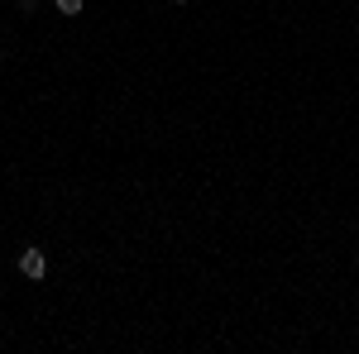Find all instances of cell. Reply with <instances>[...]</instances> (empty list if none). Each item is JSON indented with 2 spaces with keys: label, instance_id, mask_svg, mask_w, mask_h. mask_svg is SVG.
I'll use <instances>...</instances> for the list:
<instances>
[{
  "label": "cell",
  "instance_id": "cell-1",
  "mask_svg": "<svg viewBox=\"0 0 359 354\" xmlns=\"http://www.w3.org/2000/svg\"><path fill=\"white\" fill-rule=\"evenodd\" d=\"M15 273H20L25 282H48V273H53L48 249H43V245H25L20 254H15Z\"/></svg>",
  "mask_w": 359,
  "mask_h": 354
},
{
  "label": "cell",
  "instance_id": "cell-2",
  "mask_svg": "<svg viewBox=\"0 0 359 354\" xmlns=\"http://www.w3.org/2000/svg\"><path fill=\"white\" fill-rule=\"evenodd\" d=\"M53 10L62 15V20H82V15H86V0H53Z\"/></svg>",
  "mask_w": 359,
  "mask_h": 354
},
{
  "label": "cell",
  "instance_id": "cell-3",
  "mask_svg": "<svg viewBox=\"0 0 359 354\" xmlns=\"http://www.w3.org/2000/svg\"><path fill=\"white\" fill-rule=\"evenodd\" d=\"M15 10L20 15H39V0H15Z\"/></svg>",
  "mask_w": 359,
  "mask_h": 354
},
{
  "label": "cell",
  "instance_id": "cell-4",
  "mask_svg": "<svg viewBox=\"0 0 359 354\" xmlns=\"http://www.w3.org/2000/svg\"><path fill=\"white\" fill-rule=\"evenodd\" d=\"M168 5H177V10H187V5H192V0H168Z\"/></svg>",
  "mask_w": 359,
  "mask_h": 354
},
{
  "label": "cell",
  "instance_id": "cell-5",
  "mask_svg": "<svg viewBox=\"0 0 359 354\" xmlns=\"http://www.w3.org/2000/svg\"><path fill=\"white\" fill-rule=\"evenodd\" d=\"M0 67H5V48H0Z\"/></svg>",
  "mask_w": 359,
  "mask_h": 354
}]
</instances>
